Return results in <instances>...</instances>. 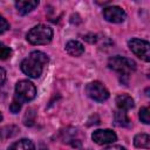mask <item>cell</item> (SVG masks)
<instances>
[{
  "label": "cell",
  "mask_w": 150,
  "mask_h": 150,
  "mask_svg": "<svg viewBox=\"0 0 150 150\" xmlns=\"http://www.w3.org/2000/svg\"><path fill=\"white\" fill-rule=\"evenodd\" d=\"M49 59L48 56L39 50H34L32 52L26 59L22 60L21 62V70L29 77L32 79H38L42 71L45 66L48 63Z\"/></svg>",
  "instance_id": "obj_1"
},
{
  "label": "cell",
  "mask_w": 150,
  "mask_h": 150,
  "mask_svg": "<svg viewBox=\"0 0 150 150\" xmlns=\"http://www.w3.org/2000/svg\"><path fill=\"white\" fill-rule=\"evenodd\" d=\"M53 39V29L47 25L34 26L27 33V41L35 46L47 45Z\"/></svg>",
  "instance_id": "obj_2"
},
{
  "label": "cell",
  "mask_w": 150,
  "mask_h": 150,
  "mask_svg": "<svg viewBox=\"0 0 150 150\" xmlns=\"http://www.w3.org/2000/svg\"><path fill=\"white\" fill-rule=\"evenodd\" d=\"M108 66L110 69L118 71L122 75H128L136 69V62L134 60L120 55L110 57L108 61Z\"/></svg>",
  "instance_id": "obj_3"
},
{
  "label": "cell",
  "mask_w": 150,
  "mask_h": 150,
  "mask_svg": "<svg viewBox=\"0 0 150 150\" xmlns=\"http://www.w3.org/2000/svg\"><path fill=\"white\" fill-rule=\"evenodd\" d=\"M36 95L35 86L28 80H21L15 84V96L20 102H29Z\"/></svg>",
  "instance_id": "obj_4"
},
{
  "label": "cell",
  "mask_w": 150,
  "mask_h": 150,
  "mask_svg": "<svg viewBox=\"0 0 150 150\" xmlns=\"http://www.w3.org/2000/svg\"><path fill=\"white\" fill-rule=\"evenodd\" d=\"M128 46H129L130 50L136 56H138L139 59H142L145 62L150 61V45L148 41L137 39V38H132L131 40H129Z\"/></svg>",
  "instance_id": "obj_5"
},
{
  "label": "cell",
  "mask_w": 150,
  "mask_h": 150,
  "mask_svg": "<svg viewBox=\"0 0 150 150\" xmlns=\"http://www.w3.org/2000/svg\"><path fill=\"white\" fill-rule=\"evenodd\" d=\"M86 93L91 100H94L96 102H104L109 98L108 89L103 86V83H101L98 81L88 83L86 87Z\"/></svg>",
  "instance_id": "obj_6"
},
{
  "label": "cell",
  "mask_w": 150,
  "mask_h": 150,
  "mask_svg": "<svg viewBox=\"0 0 150 150\" xmlns=\"http://www.w3.org/2000/svg\"><path fill=\"white\" fill-rule=\"evenodd\" d=\"M91 138L96 144H100V145L112 144L114 142L117 141L116 134L110 129H97L93 132Z\"/></svg>",
  "instance_id": "obj_7"
},
{
  "label": "cell",
  "mask_w": 150,
  "mask_h": 150,
  "mask_svg": "<svg viewBox=\"0 0 150 150\" xmlns=\"http://www.w3.org/2000/svg\"><path fill=\"white\" fill-rule=\"evenodd\" d=\"M103 18L112 23H121L125 20V12L118 6H109L103 8Z\"/></svg>",
  "instance_id": "obj_8"
},
{
  "label": "cell",
  "mask_w": 150,
  "mask_h": 150,
  "mask_svg": "<svg viewBox=\"0 0 150 150\" xmlns=\"http://www.w3.org/2000/svg\"><path fill=\"white\" fill-rule=\"evenodd\" d=\"M116 105L118 108V110H123V111H128L131 108H134L135 103L134 100L130 95L128 94H120L116 97Z\"/></svg>",
  "instance_id": "obj_9"
},
{
  "label": "cell",
  "mask_w": 150,
  "mask_h": 150,
  "mask_svg": "<svg viewBox=\"0 0 150 150\" xmlns=\"http://www.w3.org/2000/svg\"><path fill=\"white\" fill-rule=\"evenodd\" d=\"M66 52L71 56H80L84 53V47L80 41L70 40L66 43Z\"/></svg>",
  "instance_id": "obj_10"
},
{
  "label": "cell",
  "mask_w": 150,
  "mask_h": 150,
  "mask_svg": "<svg viewBox=\"0 0 150 150\" xmlns=\"http://www.w3.org/2000/svg\"><path fill=\"white\" fill-rule=\"evenodd\" d=\"M38 6H39V1H16L15 2V8L21 15H26L30 13Z\"/></svg>",
  "instance_id": "obj_11"
},
{
  "label": "cell",
  "mask_w": 150,
  "mask_h": 150,
  "mask_svg": "<svg viewBox=\"0 0 150 150\" xmlns=\"http://www.w3.org/2000/svg\"><path fill=\"white\" fill-rule=\"evenodd\" d=\"M7 150H35V145L30 139L22 138L12 143Z\"/></svg>",
  "instance_id": "obj_12"
},
{
  "label": "cell",
  "mask_w": 150,
  "mask_h": 150,
  "mask_svg": "<svg viewBox=\"0 0 150 150\" xmlns=\"http://www.w3.org/2000/svg\"><path fill=\"white\" fill-rule=\"evenodd\" d=\"M114 123L117 127H130L131 124L127 112L123 110H116L114 112Z\"/></svg>",
  "instance_id": "obj_13"
},
{
  "label": "cell",
  "mask_w": 150,
  "mask_h": 150,
  "mask_svg": "<svg viewBox=\"0 0 150 150\" xmlns=\"http://www.w3.org/2000/svg\"><path fill=\"white\" fill-rule=\"evenodd\" d=\"M134 145L136 148L149 149L150 148V137L146 134H138L134 137Z\"/></svg>",
  "instance_id": "obj_14"
},
{
  "label": "cell",
  "mask_w": 150,
  "mask_h": 150,
  "mask_svg": "<svg viewBox=\"0 0 150 150\" xmlns=\"http://www.w3.org/2000/svg\"><path fill=\"white\" fill-rule=\"evenodd\" d=\"M12 55V49L5 43L0 42V60H7Z\"/></svg>",
  "instance_id": "obj_15"
},
{
  "label": "cell",
  "mask_w": 150,
  "mask_h": 150,
  "mask_svg": "<svg viewBox=\"0 0 150 150\" xmlns=\"http://www.w3.org/2000/svg\"><path fill=\"white\" fill-rule=\"evenodd\" d=\"M139 120L145 123V124H149L150 123V118H149V108L148 107H143L141 108L139 110Z\"/></svg>",
  "instance_id": "obj_16"
},
{
  "label": "cell",
  "mask_w": 150,
  "mask_h": 150,
  "mask_svg": "<svg viewBox=\"0 0 150 150\" xmlns=\"http://www.w3.org/2000/svg\"><path fill=\"white\" fill-rule=\"evenodd\" d=\"M21 105H22V102H20L16 97H14L13 101H12V103H11V105H9V110H11L13 114H16V112H19V110L21 109Z\"/></svg>",
  "instance_id": "obj_17"
},
{
  "label": "cell",
  "mask_w": 150,
  "mask_h": 150,
  "mask_svg": "<svg viewBox=\"0 0 150 150\" xmlns=\"http://www.w3.org/2000/svg\"><path fill=\"white\" fill-rule=\"evenodd\" d=\"M8 29H9V23L2 15H0V34L7 32Z\"/></svg>",
  "instance_id": "obj_18"
},
{
  "label": "cell",
  "mask_w": 150,
  "mask_h": 150,
  "mask_svg": "<svg viewBox=\"0 0 150 150\" xmlns=\"http://www.w3.org/2000/svg\"><path fill=\"white\" fill-rule=\"evenodd\" d=\"M5 80H6V71L4 68L0 67V84H2L5 82Z\"/></svg>",
  "instance_id": "obj_19"
},
{
  "label": "cell",
  "mask_w": 150,
  "mask_h": 150,
  "mask_svg": "<svg viewBox=\"0 0 150 150\" xmlns=\"http://www.w3.org/2000/svg\"><path fill=\"white\" fill-rule=\"evenodd\" d=\"M104 150H125V149L123 146H121V145H111V146L105 148Z\"/></svg>",
  "instance_id": "obj_20"
},
{
  "label": "cell",
  "mask_w": 150,
  "mask_h": 150,
  "mask_svg": "<svg viewBox=\"0 0 150 150\" xmlns=\"http://www.w3.org/2000/svg\"><path fill=\"white\" fill-rule=\"evenodd\" d=\"M1 121H2V114L0 112V122H1Z\"/></svg>",
  "instance_id": "obj_21"
}]
</instances>
